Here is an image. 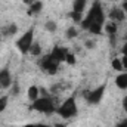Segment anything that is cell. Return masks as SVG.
I'll return each instance as SVG.
<instances>
[{
	"mask_svg": "<svg viewBox=\"0 0 127 127\" xmlns=\"http://www.w3.org/2000/svg\"><path fill=\"white\" fill-rule=\"evenodd\" d=\"M123 108L127 111V96H124V97H123Z\"/></svg>",
	"mask_w": 127,
	"mask_h": 127,
	"instance_id": "f1b7e54d",
	"label": "cell"
},
{
	"mask_svg": "<svg viewBox=\"0 0 127 127\" xmlns=\"http://www.w3.org/2000/svg\"><path fill=\"white\" fill-rule=\"evenodd\" d=\"M27 96H28V99L34 102L35 99H38V96H40V89L37 87V86H30L28 87V92H27Z\"/></svg>",
	"mask_w": 127,
	"mask_h": 127,
	"instance_id": "9a60e30c",
	"label": "cell"
},
{
	"mask_svg": "<svg viewBox=\"0 0 127 127\" xmlns=\"http://www.w3.org/2000/svg\"><path fill=\"white\" fill-rule=\"evenodd\" d=\"M34 43V28H30L28 31H25L18 40H16V47L19 49L21 53H28L31 44Z\"/></svg>",
	"mask_w": 127,
	"mask_h": 127,
	"instance_id": "5b68a950",
	"label": "cell"
},
{
	"mask_svg": "<svg viewBox=\"0 0 127 127\" xmlns=\"http://www.w3.org/2000/svg\"><path fill=\"white\" fill-rule=\"evenodd\" d=\"M59 90H61L59 84H53V86H52V89H50V92H52V93H59Z\"/></svg>",
	"mask_w": 127,
	"mask_h": 127,
	"instance_id": "d4e9b609",
	"label": "cell"
},
{
	"mask_svg": "<svg viewBox=\"0 0 127 127\" xmlns=\"http://www.w3.org/2000/svg\"><path fill=\"white\" fill-rule=\"evenodd\" d=\"M117 127H127V120H124V121H121V123H120V124H118Z\"/></svg>",
	"mask_w": 127,
	"mask_h": 127,
	"instance_id": "4dcf8cb0",
	"label": "cell"
},
{
	"mask_svg": "<svg viewBox=\"0 0 127 127\" xmlns=\"http://www.w3.org/2000/svg\"><path fill=\"white\" fill-rule=\"evenodd\" d=\"M68 16H69L75 24H81V22H83V19H84L83 13H78V12H74V10H71V12L68 13Z\"/></svg>",
	"mask_w": 127,
	"mask_h": 127,
	"instance_id": "ac0fdd59",
	"label": "cell"
},
{
	"mask_svg": "<svg viewBox=\"0 0 127 127\" xmlns=\"http://www.w3.org/2000/svg\"><path fill=\"white\" fill-rule=\"evenodd\" d=\"M121 53H123V56H127V41L123 44V49H121Z\"/></svg>",
	"mask_w": 127,
	"mask_h": 127,
	"instance_id": "83f0119b",
	"label": "cell"
},
{
	"mask_svg": "<svg viewBox=\"0 0 127 127\" xmlns=\"http://www.w3.org/2000/svg\"><path fill=\"white\" fill-rule=\"evenodd\" d=\"M12 86V75L10 71L7 68H1L0 69V87L3 89H9Z\"/></svg>",
	"mask_w": 127,
	"mask_h": 127,
	"instance_id": "52a82bcc",
	"label": "cell"
},
{
	"mask_svg": "<svg viewBox=\"0 0 127 127\" xmlns=\"http://www.w3.org/2000/svg\"><path fill=\"white\" fill-rule=\"evenodd\" d=\"M59 61L52 55V53H49V55H44V56H41V59L38 61V65H40V68L41 69H44L47 74H50V75H53V74H56V71H58V68H59Z\"/></svg>",
	"mask_w": 127,
	"mask_h": 127,
	"instance_id": "277c9868",
	"label": "cell"
},
{
	"mask_svg": "<svg viewBox=\"0 0 127 127\" xmlns=\"http://www.w3.org/2000/svg\"><path fill=\"white\" fill-rule=\"evenodd\" d=\"M18 32V25L16 24H9V25H4L3 28H1V34L4 35V37H12V35H15Z\"/></svg>",
	"mask_w": 127,
	"mask_h": 127,
	"instance_id": "8fae6325",
	"label": "cell"
},
{
	"mask_svg": "<svg viewBox=\"0 0 127 127\" xmlns=\"http://www.w3.org/2000/svg\"><path fill=\"white\" fill-rule=\"evenodd\" d=\"M65 62L68 64V65H74V64H75V55H74L72 52H68V55H66V58H65Z\"/></svg>",
	"mask_w": 127,
	"mask_h": 127,
	"instance_id": "7402d4cb",
	"label": "cell"
},
{
	"mask_svg": "<svg viewBox=\"0 0 127 127\" xmlns=\"http://www.w3.org/2000/svg\"><path fill=\"white\" fill-rule=\"evenodd\" d=\"M0 41H1V35H0Z\"/></svg>",
	"mask_w": 127,
	"mask_h": 127,
	"instance_id": "8d00e7d4",
	"label": "cell"
},
{
	"mask_svg": "<svg viewBox=\"0 0 127 127\" xmlns=\"http://www.w3.org/2000/svg\"><path fill=\"white\" fill-rule=\"evenodd\" d=\"M55 127H66V126H65V124H62V123H56V124H55Z\"/></svg>",
	"mask_w": 127,
	"mask_h": 127,
	"instance_id": "1f68e13d",
	"label": "cell"
},
{
	"mask_svg": "<svg viewBox=\"0 0 127 127\" xmlns=\"http://www.w3.org/2000/svg\"><path fill=\"white\" fill-rule=\"evenodd\" d=\"M56 112H58L62 118H65V120L72 118L74 115H77V103H75V97L71 96V97H68L66 100H64L62 103L56 108Z\"/></svg>",
	"mask_w": 127,
	"mask_h": 127,
	"instance_id": "3957f363",
	"label": "cell"
},
{
	"mask_svg": "<svg viewBox=\"0 0 127 127\" xmlns=\"http://www.w3.org/2000/svg\"><path fill=\"white\" fill-rule=\"evenodd\" d=\"M103 31L106 32L108 35H115L117 31H118L117 22H114V21H108L106 24H103Z\"/></svg>",
	"mask_w": 127,
	"mask_h": 127,
	"instance_id": "7c38bea8",
	"label": "cell"
},
{
	"mask_svg": "<svg viewBox=\"0 0 127 127\" xmlns=\"http://www.w3.org/2000/svg\"><path fill=\"white\" fill-rule=\"evenodd\" d=\"M19 90H21V89H19V84H18V83H13V84H12V95H18Z\"/></svg>",
	"mask_w": 127,
	"mask_h": 127,
	"instance_id": "cb8c5ba5",
	"label": "cell"
},
{
	"mask_svg": "<svg viewBox=\"0 0 127 127\" xmlns=\"http://www.w3.org/2000/svg\"><path fill=\"white\" fill-rule=\"evenodd\" d=\"M84 46H86L87 49H93V47H95V43H93L92 40H87V41L84 43Z\"/></svg>",
	"mask_w": 127,
	"mask_h": 127,
	"instance_id": "484cf974",
	"label": "cell"
},
{
	"mask_svg": "<svg viewBox=\"0 0 127 127\" xmlns=\"http://www.w3.org/2000/svg\"><path fill=\"white\" fill-rule=\"evenodd\" d=\"M31 109L38 111L41 114H52V112L56 111L55 103H53V100H52L50 96H38V99H35L32 102Z\"/></svg>",
	"mask_w": 127,
	"mask_h": 127,
	"instance_id": "7a4b0ae2",
	"label": "cell"
},
{
	"mask_svg": "<svg viewBox=\"0 0 127 127\" xmlns=\"http://www.w3.org/2000/svg\"><path fill=\"white\" fill-rule=\"evenodd\" d=\"M22 1H24L25 4H28V6H31V4L34 3V1H35V0H22Z\"/></svg>",
	"mask_w": 127,
	"mask_h": 127,
	"instance_id": "f546056e",
	"label": "cell"
},
{
	"mask_svg": "<svg viewBox=\"0 0 127 127\" xmlns=\"http://www.w3.org/2000/svg\"><path fill=\"white\" fill-rule=\"evenodd\" d=\"M123 9L127 10V0H124V3H123Z\"/></svg>",
	"mask_w": 127,
	"mask_h": 127,
	"instance_id": "d6a6232c",
	"label": "cell"
},
{
	"mask_svg": "<svg viewBox=\"0 0 127 127\" xmlns=\"http://www.w3.org/2000/svg\"><path fill=\"white\" fill-rule=\"evenodd\" d=\"M87 6V0H74L72 1V10L74 12H78V13H83L84 9Z\"/></svg>",
	"mask_w": 127,
	"mask_h": 127,
	"instance_id": "4fadbf2b",
	"label": "cell"
},
{
	"mask_svg": "<svg viewBox=\"0 0 127 127\" xmlns=\"http://www.w3.org/2000/svg\"><path fill=\"white\" fill-rule=\"evenodd\" d=\"M77 34H78V32H77V30H75V27H69V28L66 30V37H68L69 40H71V38H75Z\"/></svg>",
	"mask_w": 127,
	"mask_h": 127,
	"instance_id": "44dd1931",
	"label": "cell"
},
{
	"mask_svg": "<svg viewBox=\"0 0 127 127\" xmlns=\"http://www.w3.org/2000/svg\"><path fill=\"white\" fill-rule=\"evenodd\" d=\"M111 1H117V0H111Z\"/></svg>",
	"mask_w": 127,
	"mask_h": 127,
	"instance_id": "d590c367",
	"label": "cell"
},
{
	"mask_svg": "<svg viewBox=\"0 0 127 127\" xmlns=\"http://www.w3.org/2000/svg\"><path fill=\"white\" fill-rule=\"evenodd\" d=\"M121 64H123V69L127 71V56H123L121 58Z\"/></svg>",
	"mask_w": 127,
	"mask_h": 127,
	"instance_id": "4316f807",
	"label": "cell"
},
{
	"mask_svg": "<svg viewBox=\"0 0 127 127\" xmlns=\"http://www.w3.org/2000/svg\"><path fill=\"white\" fill-rule=\"evenodd\" d=\"M44 30H46L47 32H55L56 30H58V24H56L55 21L49 19V21L44 22Z\"/></svg>",
	"mask_w": 127,
	"mask_h": 127,
	"instance_id": "d6986e66",
	"label": "cell"
},
{
	"mask_svg": "<svg viewBox=\"0 0 127 127\" xmlns=\"http://www.w3.org/2000/svg\"><path fill=\"white\" fill-rule=\"evenodd\" d=\"M41 52H43V49H41V46L38 44V43H32L31 47H30V50H28V53L32 55V56H41Z\"/></svg>",
	"mask_w": 127,
	"mask_h": 127,
	"instance_id": "e0dca14e",
	"label": "cell"
},
{
	"mask_svg": "<svg viewBox=\"0 0 127 127\" xmlns=\"http://www.w3.org/2000/svg\"><path fill=\"white\" fill-rule=\"evenodd\" d=\"M7 96H0V112H3L7 106Z\"/></svg>",
	"mask_w": 127,
	"mask_h": 127,
	"instance_id": "603a6c76",
	"label": "cell"
},
{
	"mask_svg": "<svg viewBox=\"0 0 127 127\" xmlns=\"http://www.w3.org/2000/svg\"><path fill=\"white\" fill-rule=\"evenodd\" d=\"M103 21H105L103 9H102L100 3L96 0L95 3H93V6L90 7V10H89L87 16H84V19H83V22H81L80 25H81V28H83V30H87V28H89V25H90V24H93V22H97V24H102V25H103Z\"/></svg>",
	"mask_w": 127,
	"mask_h": 127,
	"instance_id": "6da1fadb",
	"label": "cell"
},
{
	"mask_svg": "<svg viewBox=\"0 0 127 127\" xmlns=\"http://www.w3.org/2000/svg\"><path fill=\"white\" fill-rule=\"evenodd\" d=\"M35 127H50V126H46V124H35Z\"/></svg>",
	"mask_w": 127,
	"mask_h": 127,
	"instance_id": "836d02e7",
	"label": "cell"
},
{
	"mask_svg": "<svg viewBox=\"0 0 127 127\" xmlns=\"http://www.w3.org/2000/svg\"><path fill=\"white\" fill-rule=\"evenodd\" d=\"M124 18H126V10L123 7H114L109 12V21L121 22V21H124Z\"/></svg>",
	"mask_w": 127,
	"mask_h": 127,
	"instance_id": "ba28073f",
	"label": "cell"
},
{
	"mask_svg": "<svg viewBox=\"0 0 127 127\" xmlns=\"http://www.w3.org/2000/svg\"><path fill=\"white\" fill-rule=\"evenodd\" d=\"M87 31L92 32V34H95V35H97V34H100V32L103 31V25H102V24H97V22H93V24L89 25Z\"/></svg>",
	"mask_w": 127,
	"mask_h": 127,
	"instance_id": "2e32d148",
	"label": "cell"
},
{
	"mask_svg": "<svg viewBox=\"0 0 127 127\" xmlns=\"http://www.w3.org/2000/svg\"><path fill=\"white\" fill-rule=\"evenodd\" d=\"M68 52H69V50H68L66 47H64V46H55L53 50H52V55H53L59 62H65V58H66Z\"/></svg>",
	"mask_w": 127,
	"mask_h": 127,
	"instance_id": "9c48e42d",
	"label": "cell"
},
{
	"mask_svg": "<svg viewBox=\"0 0 127 127\" xmlns=\"http://www.w3.org/2000/svg\"><path fill=\"white\" fill-rule=\"evenodd\" d=\"M41 10H43V3L35 0L31 6H30V9H28V12H27V13H28V15H38Z\"/></svg>",
	"mask_w": 127,
	"mask_h": 127,
	"instance_id": "5bb4252c",
	"label": "cell"
},
{
	"mask_svg": "<svg viewBox=\"0 0 127 127\" xmlns=\"http://www.w3.org/2000/svg\"><path fill=\"white\" fill-rule=\"evenodd\" d=\"M111 66L117 71V72H123L124 69H123V64H121V59H118V58H114L112 61H111Z\"/></svg>",
	"mask_w": 127,
	"mask_h": 127,
	"instance_id": "ffe728a7",
	"label": "cell"
},
{
	"mask_svg": "<svg viewBox=\"0 0 127 127\" xmlns=\"http://www.w3.org/2000/svg\"><path fill=\"white\" fill-rule=\"evenodd\" d=\"M115 84H117L118 89L126 90L127 89V71H123V72H120V75H117V78H115Z\"/></svg>",
	"mask_w": 127,
	"mask_h": 127,
	"instance_id": "30bf717a",
	"label": "cell"
},
{
	"mask_svg": "<svg viewBox=\"0 0 127 127\" xmlns=\"http://www.w3.org/2000/svg\"><path fill=\"white\" fill-rule=\"evenodd\" d=\"M103 93H105V86L102 84V86L96 87L93 90H86V92H84V97H86V100H87L89 103L96 105V103H99V102L102 100Z\"/></svg>",
	"mask_w": 127,
	"mask_h": 127,
	"instance_id": "8992f818",
	"label": "cell"
},
{
	"mask_svg": "<svg viewBox=\"0 0 127 127\" xmlns=\"http://www.w3.org/2000/svg\"><path fill=\"white\" fill-rule=\"evenodd\" d=\"M22 127H35V124H25V126H22Z\"/></svg>",
	"mask_w": 127,
	"mask_h": 127,
	"instance_id": "e575fe53",
	"label": "cell"
}]
</instances>
